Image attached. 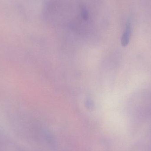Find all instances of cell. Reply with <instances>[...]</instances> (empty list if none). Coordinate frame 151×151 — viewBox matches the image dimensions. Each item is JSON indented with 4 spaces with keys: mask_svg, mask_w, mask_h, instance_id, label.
I'll list each match as a JSON object with an SVG mask.
<instances>
[{
    "mask_svg": "<svg viewBox=\"0 0 151 151\" xmlns=\"http://www.w3.org/2000/svg\"><path fill=\"white\" fill-rule=\"evenodd\" d=\"M131 23L130 21H128L121 37V44L123 47H125L128 45L131 36Z\"/></svg>",
    "mask_w": 151,
    "mask_h": 151,
    "instance_id": "obj_1",
    "label": "cell"
},
{
    "mask_svg": "<svg viewBox=\"0 0 151 151\" xmlns=\"http://www.w3.org/2000/svg\"><path fill=\"white\" fill-rule=\"evenodd\" d=\"M81 16L84 20H87L89 19V12L85 6H82L81 8Z\"/></svg>",
    "mask_w": 151,
    "mask_h": 151,
    "instance_id": "obj_2",
    "label": "cell"
}]
</instances>
